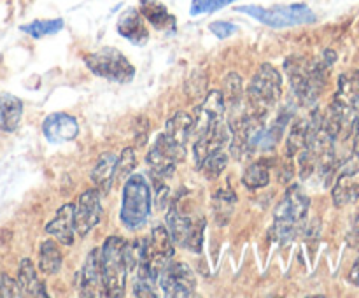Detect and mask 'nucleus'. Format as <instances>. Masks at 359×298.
<instances>
[{
  "label": "nucleus",
  "instance_id": "nucleus-1",
  "mask_svg": "<svg viewBox=\"0 0 359 298\" xmlns=\"http://www.w3.org/2000/svg\"><path fill=\"white\" fill-rule=\"evenodd\" d=\"M337 60L332 49L323 53V60H309L304 56H291L284 62V70L290 77L294 98L302 105H314L326 84V69Z\"/></svg>",
  "mask_w": 359,
  "mask_h": 298
},
{
  "label": "nucleus",
  "instance_id": "nucleus-2",
  "mask_svg": "<svg viewBox=\"0 0 359 298\" xmlns=\"http://www.w3.org/2000/svg\"><path fill=\"white\" fill-rule=\"evenodd\" d=\"M311 200L302 191L300 186H291L284 193L283 200L277 203L276 212H273V238L280 242H287L300 233L305 226V219L309 214Z\"/></svg>",
  "mask_w": 359,
  "mask_h": 298
},
{
  "label": "nucleus",
  "instance_id": "nucleus-3",
  "mask_svg": "<svg viewBox=\"0 0 359 298\" xmlns=\"http://www.w3.org/2000/svg\"><path fill=\"white\" fill-rule=\"evenodd\" d=\"M100 273L104 294L111 298H121L125 294L126 273H128V263H126V241L121 237L105 238L100 251Z\"/></svg>",
  "mask_w": 359,
  "mask_h": 298
},
{
  "label": "nucleus",
  "instance_id": "nucleus-4",
  "mask_svg": "<svg viewBox=\"0 0 359 298\" xmlns=\"http://www.w3.org/2000/svg\"><path fill=\"white\" fill-rule=\"evenodd\" d=\"M151 184L142 174H132L123 186L121 212L119 219L128 230H139L147 223L151 216Z\"/></svg>",
  "mask_w": 359,
  "mask_h": 298
},
{
  "label": "nucleus",
  "instance_id": "nucleus-5",
  "mask_svg": "<svg viewBox=\"0 0 359 298\" xmlns=\"http://www.w3.org/2000/svg\"><path fill=\"white\" fill-rule=\"evenodd\" d=\"M280 93H283V77L279 70L270 63H262L248 88L251 112L265 116L277 104Z\"/></svg>",
  "mask_w": 359,
  "mask_h": 298
},
{
  "label": "nucleus",
  "instance_id": "nucleus-6",
  "mask_svg": "<svg viewBox=\"0 0 359 298\" xmlns=\"http://www.w3.org/2000/svg\"><path fill=\"white\" fill-rule=\"evenodd\" d=\"M237 13L249 14L262 21L263 25L272 28L297 27V25H309L316 21V14L305 4H293V6H277V7H259V6H241Z\"/></svg>",
  "mask_w": 359,
  "mask_h": 298
},
{
  "label": "nucleus",
  "instance_id": "nucleus-7",
  "mask_svg": "<svg viewBox=\"0 0 359 298\" xmlns=\"http://www.w3.org/2000/svg\"><path fill=\"white\" fill-rule=\"evenodd\" d=\"M203 228H205V221L202 217L195 219L191 214L179 209L175 203L168 210L167 230L174 244L186 248L191 252H202Z\"/></svg>",
  "mask_w": 359,
  "mask_h": 298
},
{
  "label": "nucleus",
  "instance_id": "nucleus-8",
  "mask_svg": "<svg viewBox=\"0 0 359 298\" xmlns=\"http://www.w3.org/2000/svg\"><path fill=\"white\" fill-rule=\"evenodd\" d=\"M84 63L95 76L114 81V83H130L135 76V67L128 62L123 53L114 48H105L86 55Z\"/></svg>",
  "mask_w": 359,
  "mask_h": 298
},
{
  "label": "nucleus",
  "instance_id": "nucleus-9",
  "mask_svg": "<svg viewBox=\"0 0 359 298\" xmlns=\"http://www.w3.org/2000/svg\"><path fill=\"white\" fill-rule=\"evenodd\" d=\"M339 119L342 130H353L359 119V72L346 74L339 81V91L328 109Z\"/></svg>",
  "mask_w": 359,
  "mask_h": 298
},
{
  "label": "nucleus",
  "instance_id": "nucleus-10",
  "mask_svg": "<svg viewBox=\"0 0 359 298\" xmlns=\"http://www.w3.org/2000/svg\"><path fill=\"white\" fill-rule=\"evenodd\" d=\"M158 284L165 297L182 298L191 297L196 287V277L193 270L182 262H168L158 273Z\"/></svg>",
  "mask_w": 359,
  "mask_h": 298
},
{
  "label": "nucleus",
  "instance_id": "nucleus-11",
  "mask_svg": "<svg viewBox=\"0 0 359 298\" xmlns=\"http://www.w3.org/2000/svg\"><path fill=\"white\" fill-rule=\"evenodd\" d=\"M102 217V203L98 189H86L77 200V205H74V226L76 233L81 237H86Z\"/></svg>",
  "mask_w": 359,
  "mask_h": 298
},
{
  "label": "nucleus",
  "instance_id": "nucleus-12",
  "mask_svg": "<svg viewBox=\"0 0 359 298\" xmlns=\"http://www.w3.org/2000/svg\"><path fill=\"white\" fill-rule=\"evenodd\" d=\"M100 273V255L97 249L88 252L83 269L77 273V291L81 297H100L104 294Z\"/></svg>",
  "mask_w": 359,
  "mask_h": 298
},
{
  "label": "nucleus",
  "instance_id": "nucleus-13",
  "mask_svg": "<svg viewBox=\"0 0 359 298\" xmlns=\"http://www.w3.org/2000/svg\"><path fill=\"white\" fill-rule=\"evenodd\" d=\"M42 132H44L46 139L53 144L69 142L74 140L79 133V125H77L76 118L65 112H55V114L48 116L42 125Z\"/></svg>",
  "mask_w": 359,
  "mask_h": 298
},
{
  "label": "nucleus",
  "instance_id": "nucleus-14",
  "mask_svg": "<svg viewBox=\"0 0 359 298\" xmlns=\"http://www.w3.org/2000/svg\"><path fill=\"white\" fill-rule=\"evenodd\" d=\"M46 233L58 241L63 245L74 244V235H76V226H74V205L65 203L56 210L55 217L46 224Z\"/></svg>",
  "mask_w": 359,
  "mask_h": 298
},
{
  "label": "nucleus",
  "instance_id": "nucleus-15",
  "mask_svg": "<svg viewBox=\"0 0 359 298\" xmlns=\"http://www.w3.org/2000/svg\"><path fill=\"white\" fill-rule=\"evenodd\" d=\"M118 32L126 39V41H130L132 44L137 46L146 44L147 39H149V32H147L146 23H144L139 11L135 9L125 11V13L119 16Z\"/></svg>",
  "mask_w": 359,
  "mask_h": 298
},
{
  "label": "nucleus",
  "instance_id": "nucleus-16",
  "mask_svg": "<svg viewBox=\"0 0 359 298\" xmlns=\"http://www.w3.org/2000/svg\"><path fill=\"white\" fill-rule=\"evenodd\" d=\"M332 196L337 207L349 205V203L359 200V168L344 172V174L337 179L335 186H333Z\"/></svg>",
  "mask_w": 359,
  "mask_h": 298
},
{
  "label": "nucleus",
  "instance_id": "nucleus-17",
  "mask_svg": "<svg viewBox=\"0 0 359 298\" xmlns=\"http://www.w3.org/2000/svg\"><path fill=\"white\" fill-rule=\"evenodd\" d=\"M18 286L21 290V297H34L46 298V287L42 280L39 279L37 270H35L32 259L23 258L20 263V272H18Z\"/></svg>",
  "mask_w": 359,
  "mask_h": 298
},
{
  "label": "nucleus",
  "instance_id": "nucleus-18",
  "mask_svg": "<svg viewBox=\"0 0 359 298\" xmlns=\"http://www.w3.org/2000/svg\"><path fill=\"white\" fill-rule=\"evenodd\" d=\"M116 161H118V156L114 153H104L100 154L91 170V181L100 193L111 191L112 182L116 179Z\"/></svg>",
  "mask_w": 359,
  "mask_h": 298
},
{
  "label": "nucleus",
  "instance_id": "nucleus-19",
  "mask_svg": "<svg viewBox=\"0 0 359 298\" xmlns=\"http://www.w3.org/2000/svg\"><path fill=\"white\" fill-rule=\"evenodd\" d=\"M23 116V102L11 93H0V130L14 132Z\"/></svg>",
  "mask_w": 359,
  "mask_h": 298
},
{
  "label": "nucleus",
  "instance_id": "nucleus-20",
  "mask_svg": "<svg viewBox=\"0 0 359 298\" xmlns=\"http://www.w3.org/2000/svg\"><path fill=\"white\" fill-rule=\"evenodd\" d=\"M139 11L156 30H167V28L175 27L174 16L158 0H140Z\"/></svg>",
  "mask_w": 359,
  "mask_h": 298
},
{
  "label": "nucleus",
  "instance_id": "nucleus-21",
  "mask_svg": "<svg viewBox=\"0 0 359 298\" xmlns=\"http://www.w3.org/2000/svg\"><path fill=\"white\" fill-rule=\"evenodd\" d=\"M193 126H195V118L189 112L179 111L172 116L165 126V133L175 140L181 146H186L189 140V135L193 133Z\"/></svg>",
  "mask_w": 359,
  "mask_h": 298
},
{
  "label": "nucleus",
  "instance_id": "nucleus-22",
  "mask_svg": "<svg viewBox=\"0 0 359 298\" xmlns=\"http://www.w3.org/2000/svg\"><path fill=\"white\" fill-rule=\"evenodd\" d=\"M311 128H312V118L309 116L307 119H298V121L293 123L291 126V132L287 135V142H286V154L290 158L297 156L300 151L305 149L309 142V135H311Z\"/></svg>",
  "mask_w": 359,
  "mask_h": 298
},
{
  "label": "nucleus",
  "instance_id": "nucleus-23",
  "mask_svg": "<svg viewBox=\"0 0 359 298\" xmlns=\"http://www.w3.org/2000/svg\"><path fill=\"white\" fill-rule=\"evenodd\" d=\"M39 269L46 276H55L62 269V252L55 241H44L39 249Z\"/></svg>",
  "mask_w": 359,
  "mask_h": 298
},
{
  "label": "nucleus",
  "instance_id": "nucleus-24",
  "mask_svg": "<svg viewBox=\"0 0 359 298\" xmlns=\"http://www.w3.org/2000/svg\"><path fill=\"white\" fill-rule=\"evenodd\" d=\"M235 203H237V195L231 193L230 189H219L212 198V209L216 223L224 226L230 223V217L233 214Z\"/></svg>",
  "mask_w": 359,
  "mask_h": 298
},
{
  "label": "nucleus",
  "instance_id": "nucleus-25",
  "mask_svg": "<svg viewBox=\"0 0 359 298\" xmlns=\"http://www.w3.org/2000/svg\"><path fill=\"white\" fill-rule=\"evenodd\" d=\"M242 182L249 189H259L269 186L270 182V168L265 161H255L249 165L242 174Z\"/></svg>",
  "mask_w": 359,
  "mask_h": 298
},
{
  "label": "nucleus",
  "instance_id": "nucleus-26",
  "mask_svg": "<svg viewBox=\"0 0 359 298\" xmlns=\"http://www.w3.org/2000/svg\"><path fill=\"white\" fill-rule=\"evenodd\" d=\"M63 28V20H42V21H34L30 25H23L21 30L25 34L32 35L34 39L46 37V35H53L56 32H60Z\"/></svg>",
  "mask_w": 359,
  "mask_h": 298
},
{
  "label": "nucleus",
  "instance_id": "nucleus-27",
  "mask_svg": "<svg viewBox=\"0 0 359 298\" xmlns=\"http://www.w3.org/2000/svg\"><path fill=\"white\" fill-rule=\"evenodd\" d=\"M226 165H228V154L224 153V149H219L210 153L209 156L203 160L202 167H200L198 170H202L209 179H216L219 177L221 172L226 168Z\"/></svg>",
  "mask_w": 359,
  "mask_h": 298
},
{
  "label": "nucleus",
  "instance_id": "nucleus-28",
  "mask_svg": "<svg viewBox=\"0 0 359 298\" xmlns=\"http://www.w3.org/2000/svg\"><path fill=\"white\" fill-rule=\"evenodd\" d=\"M223 97L226 105L230 107H237L238 102L242 98V79L238 74L230 72L226 77H224V91Z\"/></svg>",
  "mask_w": 359,
  "mask_h": 298
},
{
  "label": "nucleus",
  "instance_id": "nucleus-29",
  "mask_svg": "<svg viewBox=\"0 0 359 298\" xmlns=\"http://www.w3.org/2000/svg\"><path fill=\"white\" fill-rule=\"evenodd\" d=\"M135 149H133V147H125L123 153L119 154L118 161H116V177L121 179V181H126L128 175H132L133 170H135Z\"/></svg>",
  "mask_w": 359,
  "mask_h": 298
},
{
  "label": "nucleus",
  "instance_id": "nucleus-30",
  "mask_svg": "<svg viewBox=\"0 0 359 298\" xmlns=\"http://www.w3.org/2000/svg\"><path fill=\"white\" fill-rule=\"evenodd\" d=\"M235 2V0H193L191 2V14L198 16V14H210L216 11L223 9L228 4Z\"/></svg>",
  "mask_w": 359,
  "mask_h": 298
},
{
  "label": "nucleus",
  "instance_id": "nucleus-31",
  "mask_svg": "<svg viewBox=\"0 0 359 298\" xmlns=\"http://www.w3.org/2000/svg\"><path fill=\"white\" fill-rule=\"evenodd\" d=\"M0 297H6V298L21 297V290L20 286H18V280L11 279L7 273H2V276H0Z\"/></svg>",
  "mask_w": 359,
  "mask_h": 298
},
{
  "label": "nucleus",
  "instance_id": "nucleus-32",
  "mask_svg": "<svg viewBox=\"0 0 359 298\" xmlns=\"http://www.w3.org/2000/svg\"><path fill=\"white\" fill-rule=\"evenodd\" d=\"M210 32H212L216 37L219 39H226L230 37L231 34H235L237 32V27L231 23H228V21H214V23H210Z\"/></svg>",
  "mask_w": 359,
  "mask_h": 298
},
{
  "label": "nucleus",
  "instance_id": "nucleus-33",
  "mask_svg": "<svg viewBox=\"0 0 359 298\" xmlns=\"http://www.w3.org/2000/svg\"><path fill=\"white\" fill-rule=\"evenodd\" d=\"M354 128H356V132H354L353 151H354V154H356V156L359 158V119H358V123H356V126H354Z\"/></svg>",
  "mask_w": 359,
  "mask_h": 298
},
{
  "label": "nucleus",
  "instance_id": "nucleus-34",
  "mask_svg": "<svg viewBox=\"0 0 359 298\" xmlns=\"http://www.w3.org/2000/svg\"><path fill=\"white\" fill-rule=\"evenodd\" d=\"M351 280H353L354 284H358V286H359V258H358V262L354 263L353 270H351Z\"/></svg>",
  "mask_w": 359,
  "mask_h": 298
},
{
  "label": "nucleus",
  "instance_id": "nucleus-35",
  "mask_svg": "<svg viewBox=\"0 0 359 298\" xmlns=\"http://www.w3.org/2000/svg\"><path fill=\"white\" fill-rule=\"evenodd\" d=\"M354 231L359 233V214L356 216V219H354Z\"/></svg>",
  "mask_w": 359,
  "mask_h": 298
}]
</instances>
